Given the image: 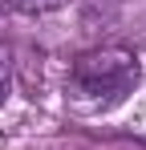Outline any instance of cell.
I'll list each match as a JSON object with an SVG mask.
<instances>
[{"label":"cell","instance_id":"6da1fadb","mask_svg":"<svg viewBox=\"0 0 146 150\" xmlns=\"http://www.w3.org/2000/svg\"><path fill=\"white\" fill-rule=\"evenodd\" d=\"M138 85V61L126 49H97L77 57L69 73V89L89 105H118Z\"/></svg>","mask_w":146,"mask_h":150},{"label":"cell","instance_id":"7a4b0ae2","mask_svg":"<svg viewBox=\"0 0 146 150\" xmlns=\"http://www.w3.org/2000/svg\"><path fill=\"white\" fill-rule=\"evenodd\" d=\"M8 98V69H4V57H0V105Z\"/></svg>","mask_w":146,"mask_h":150}]
</instances>
